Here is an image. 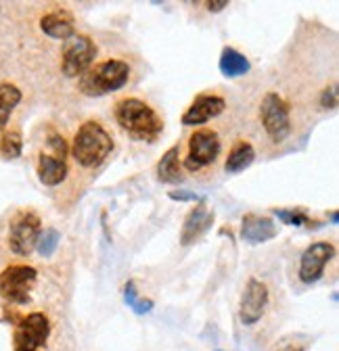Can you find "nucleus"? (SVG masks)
Wrapping results in <instances>:
<instances>
[{
  "label": "nucleus",
  "mask_w": 339,
  "mask_h": 351,
  "mask_svg": "<svg viewBox=\"0 0 339 351\" xmlns=\"http://www.w3.org/2000/svg\"><path fill=\"white\" fill-rule=\"evenodd\" d=\"M113 113L117 125L135 141L155 143L163 132V121L157 111L141 99H119L113 107Z\"/></svg>",
  "instance_id": "obj_1"
},
{
  "label": "nucleus",
  "mask_w": 339,
  "mask_h": 351,
  "mask_svg": "<svg viewBox=\"0 0 339 351\" xmlns=\"http://www.w3.org/2000/svg\"><path fill=\"white\" fill-rule=\"evenodd\" d=\"M113 151V138L99 121H84L71 143V155L78 165L93 169L99 167Z\"/></svg>",
  "instance_id": "obj_2"
},
{
  "label": "nucleus",
  "mask_w": 339,
  "mask_h": 351,
  "mask_svg": "<svg viewBox=\"0 0 339 351\" xmlns=\"http://www.w3.org/2000/svg\"><path fill=\"white\" fill-rule=\"evenodd\" d=\"M130 65L119 59H107L95 63L89 71L78 77V88L86 97H105L128 84Z\"/></svg>",
  "instance_id": "obj_3"
},
{
  "label": "nucleus",
  "mask_w": 339,
  "mask_h": 351,
  "mask_svg": "<svg viewBox=\"0 0 339 351\" xmlns=\"http://www.w3.org/2000/svg\"><path fill=\"white\" fill-rule=\"evenodd\" d=\"M97 59V44L84 34H73L63 42L61 49V71L67 77H80L89 71Z\"/></svg>",
  "instance_id": "obj_4"
},
{
  "label": "nucleus",
  "mask_w": 339,
  "mask_h": 351,
  "mask_svg": "<svg viewBox=\"0 0 339 351\" xmlns=\"http://www.w3.org/2000/svg\"><path fill=\"white\" fill-rule=\"evenodd\" d=\"M260 119L272 143H283L291 132L289 105L277 93H266L260 103Z\"/></svg>",
  "instance_id": "obj_5"
},
{
  "label": "nucleus",
  "mask_w": 339,
  "mask_h": 351,
  "mask_svg": "<svg viewBox=\"0 0 339 351\" xmlns=\"http://www.w3.org/2000/svg\"><path fill=\"white\" fill-rule=\"evenodd\" d=\"M220 149H222V143L216 130H209V128L195 130L189 141V155L185 159V167L189 171H199L211 165L218 159Z\"/></svg>",
  "instance_id": "obj_6"
},
{
  "label": "nucleus",
  "mask_w": 339,
  "mask_h": 351,
  "mask_svg": "<svg viewBox=\"0 0 339 351\" xmlns=\"http://www.w3.org/2000/svg\"><path fill=\"white\" fill-rule=\"evenodd\" d=\"M38 280V272L32 266H9L0 274V295L9 303L25 305L30 293Z\"/></svg>",
  "instance_id": "obj_7"
},
{
  "label": "nucleus",
  "mask_w": 339,
  "mask_h": 351,
  "mask_svg": "<svg viewBox=\"0 0 339 351\" xmlns=\"http://www.w3.org/2000/svg\"><path fill=\"white\" fill-rule=\"evenodd\" d=\"M51 337V320L42 312H32L17 322L13 341L15 351H40Z\"/></svg>",
  "instance_id": "obj_8"
},
{
  "label": "nucleus",
  "mask_w": 339,
  "mask_h": 351,
  "mask_svg": "<svg viewBox=\"0 0 339 351\" xmlns=\"http://www.w3.org/2000/svg\"><path fill=\"white\" fill-rule=\"evenodd\" d=\"M42 232V222L34 211H21L13 217L9 230V247L15 255H30L36 249L38 237Z\"/></svg>",
  "instance_id": "obj_9"
},
{
  "label": "nucleus",
  "mask_w": 339,
  "mask_h": 351,
  "mask_svg": "<svg viewBox=\"0 0 339 351\" xmlns=\"http://www.w3.org/2000/svg\"><path fill=\"white\" fill-rule=\"evenodd\" d=\"M266 305H268V287L258 278H249L241 295V305H239L241 322L245 326L258 324L266 312Z\"/></svg>",
  "instance_id": "obj_10"
},
{
  "label": "nucleus",
  "mask_w": 339,
  "mask_h": 351,
  "mask_svg": "<svg viewBox=\"0 0 339 351\" xmlns=\"http://www.w3.org/2000/svg\"><path fill=\"white\" fill-rule=\"evenodd\" d=\"M335 255V247L327 241H318V243H312L300 257V280L306 282V285H312V282H318L323 272H325V266L333 259Z\"/></svg>",
  "instance_id": "obj_11"
},
{
  "label": "nucleus",
  "mask_w": 339,
  "mask_h": 351,
  "mask_svg": "<svg viewBox=\"0 0 339 351\" xmlns=\"http://www.w3.org/2000/svg\"><path fill=\"white\" fill-rule=\"evenodd\" d=\"M226 101L218 95H199L183 115V125H203L214 117L222 115Z\"/></svg>",
  "instance_id": "obj_12"
},
{
  "label": "nucleus",
  "mask_w": 339,
  "mask_h": 351,
  "mask_svg": "<svg viewBox=\"0 0 339 351\" xmlns=\"http://www.w3.org/2000/svg\"><path fill=\"white\" fill-rule=\"evenodd\" d=\"M214 224V211H211L203 201L199 205H195L187 217H185V224H183V232H180V243L187 247V245H193L197 239H201L209 226Z\"/></svg>",
  "instance_id": "obj_13"
},
{
  "label": "nucleus",
  "mask_w": 339,
  "mask_h": 351,
  "mask_svg": "<svg viewBox=\"0 0 339 351\" xmlns=\"http://www.w3.org/2000/svg\"><path fill=\"white\" fill-rule=\"evenodd\" d=\"M279 234V226L266 215H256V213H247L243 217L241 224V237L249 245H262L272 241Z\"/></svg>",
  "instance_id": "obj_14"
},
{
  "label": "nucleus",
  "mask_w": 339,
  "mask_h": 351,
  "mask_svg": "<svg viewBox=\"0 0 339 351\" xmlns=\"http://www.w3.org/2000/svg\"><path fill=\"white\" fill-rule=\"evenodd\" d=\"M38 178L45 186H59L67 178V161L42 151L38 157Z\"/></svg>",
  "instance_id": "obj_15"
},
{
  "label": "nucleus",
  "mask_w": 339,
  "mask_h": 351,
  "mask_svg": "<svg viewBox=\"0 0 339 351\" xmlns=\"http://www.w3.org/2000/svg\"><path fill=\"white\" fill-rule=\"evenodd\" d=\"M40 29L55 40H67L75 34L73 17L67 11H53L40 19Z\"/></svg>",
  "instance_id": "obj_16"
},
{
  "label": "nucleus",
  "mask_w": 339,
  "mask_h": 351,
  "mask_svg": "<svg viewBox=\"0 0 339 351\" xmlns=\"http://www.w3.org/2000/svg\"><path fill=\"white\" fill-rule=\"evenodd\" d=\"M178 159H180V147L178 145L170 147L161 155V159L157 163V178H159V182H163V184H178L183 180L180 161Z\"/></svg>",
  "instance_id": "obj_17"
},
{
  "label": "nucleus",
  "mask_w": 339,
  "mask_h": 351,
  "mask_svg": "<svg viewBox=\"0 0 339 351\" xmlns=\"http://www.w3.org/2000/svg\"><path fill=\"white\" fill-rule=\"evenodd\" d=\"M253 159H256V151H253L251 143L239 141V143L231 149V153H229V157H226V161H224V169H226L229 173L245 171V169L253 163Z\"/></svg>",
  "instance_id": "obj_18"
},
{
  "label": "nucleus",
  "mask_w": 339,
  "mask_h": 351,
  "mask_svg": "<svg viewBox=\"0 0 339 351\" xmlns=\"http://www.w3.org/2000/svg\"><path fill=\"white\" fill-rule=\"evenodd\" d=\"M218 67H220V73L226 75V77H241V75H245L251 69L249 59L245 55H241L239 51L229 49V47L222 51Z\"/></svg>",
  "instance_id": "obj_19"
},
{
  "label": "nucleus",
  "mask_w": 339,
  "mask_h": 351,
  "mask_svg": "<svg viewBox=\"0 0 339 351\" xmlns=\"http://www.w3.org/2000/svg\"><path fill=\"white\" fill-rule=\"evenodd\" d=\"M19 103H21V90H19V88L15 84H9V82L0 84V130L9 123L11 113Z\"/></svg>",
  "instance_id": "obj_20"
},
{
  "label": "nucleus",
  "mask_w": 339,
  "mask_h": 351,
  "mask_svg": "<svg viewBox=\"0 0 339 351\" xmlns=\"http://www.w3.org/2000/svg\"><path fill=\"white\" fill-rule=\"evenodd\" d=\"M124 301H126V305H128L130 310H132L135 314H139V316H145V314H149V312L153 310V301H151V299H143V297L139 295L137 285H135L132 280L124 287Z\"/></svg>",
  "instance_id": "obj_21"
},
{
  "label": "nucleus",
  "mask_w": 339,
  "mask_h": 351,
  "mask_svg": "<svg viewBox=\"0 0 339 351\" xmlns=\"http://www.w3.org/2000/svg\"><path fill=\"white\" fill-rule=\"evenodd\" d=\"M23 151V138L17 130H7L0 138V157L3 159H17Z\"/></svg>",
  "instance_id": "obj_22"
},
{
  "label": "nucleus",
  "mask_w": 339,
  "mask_h": 351,
  "mask_svg": "<svg viewBox=\"0 0 339 351\" xmlns=\"http://www.w3.org/2000/svg\"><path fill=\"white\" fill-rule=\"evenodd\" d=\"M274 215L287 226H318V222H314L306 209H274Z\"/></svg>",
  "instance_id": "obj_23"
},
{
  "label": "nucleus",
  "mask_w": 339,
  "mask_h": 351,
  "mask_svg": "<svg viewBox=\"0 0 339 351\" xmlns=\"http://www.w3.org/2000/svg\"><path fill=\"white\" fill-rule=\"evenodd\" d=\"M59 241H61V234L55 228H49L45 232H40L38 243H36V249H38V253L42 257H51L55 253V249L59 247Z\"/></svg>",
  "instance_id": "obj_24"
},
{
  "label": "nucleus",
  "mask_w": 339,
  "mask_h": 351,
  "mask_svg": "<svg viewBox=\"0 0 339 351\" xmlns=\"http://www.w3.org/2000/svg\"><path fill=\"white\" fill-rule=\"evenodd\" d=\"M47 149L51 151L49 155L53 157H59V159H65L69 149H67V143L61 134H57V132H51V134L47 136Z\"/></svg>",
  "instance_id": "obj_25"
},
{
  "label": "nucleus",
  "mask_w": 339,
  "mask_h": 351,
  "mask_svg": "<svg viewBox=\"0 0 339 351\" xmlns=\"http://www.w3.org/2000/svg\"><path fill=\"white\" fill-rule=\"evenodd\" d=\"M320 107L323 109H335L337 107V86L331 84L329 88H325L320 95Z\"/></svg>",
  "instance_id": "obj_26"
},
{
  "label": "nucleus",
  "mask_w": 339,
  "mask_h": 351,
  "mask_svg": "<svg viewBox=\"0 0 339 351\" xmlns=\"http://www.w3.org/2000/svg\"><path fill=\"white\" fill-rule=\"evenodd\" d=\"M170 199H174V201H203V197L195 195V193H187V191H174V193H170Z\"/></svg>",
  "instance_id": "obj_27"
},
{
  "label": "nucleus",
  "mask_w": 339,
  "mask_h": 351,
  "mask_svg": "<svg viewBox=\"0 0 339 351\" xmlns=\"http://www.w3.org/2000/svg\"><path fill=\"white\" fill-rule=\"evenodd\" d=\"M226 7H229L226 0H209V3H207V11H209V13H220V11L226 9Z\"/></svg>",
  "instance_id": "obj_28"
},
{
  "label": "nucleus",
  "mask_w": 339,
  "mask_h": 351,
  "mask_svg": "<svg viewBox=\"0 0 339 351\" xmlns=\"http://www.w3.org/2000/svg\"><path fill=\"white\" fill-rule=\"evenodd\" d=\"M283 351H306V347H295V345H289V347H285Z\"/></svg>",
  "instance_id": "obj_29"
},
{
  "label": "nucleus",
  "mask_w": 339,
  "mask_h": 351,
  "mask_svg": "<svg viewBox=\"0 0 339 351\" xmlns=\"http://www.w3.org/2000/svg\"><path fill=\"white\" fill-rule=\"evenodd\" d=\"M331 222L337 224V211H331Z\"/></svg>",
  "instance_id": "obj_30"
}]
</instances>
